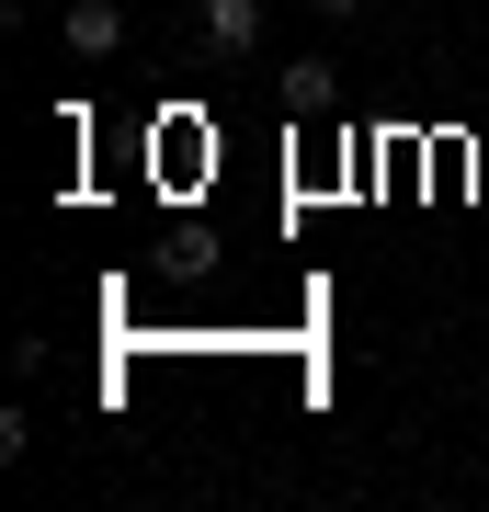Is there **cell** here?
I'll return each instance as SVG.
<instances>
[{"instance_id":"6da1fadb","label":"cell","mask_w":489,"mask_h":512,"mask_svg":"<svg viewBox=\"0 0 489 512\" xmlns=\"http://www.w3.org/2000/svg\"><path fill=\"white\" fill-rule=\"evenodd\" d=\"M194 35L217 57H251L262 46V0H194Z\"/></svg>"},{"instance_id":"7a4b0ae2","label":"cell","mask_w":489,"mask_h":512,"mask_svg":"<svg viewBox=\"0 0 489 512\" xmlns=\"http://www.w3.org/2000/svg\"><path fill=\"white\" fill-rule=\"evenodd\" d=\"M114 46H126V0H69V57H91V69H103Z\"/></svg>"},{"instance_id":"3957f363","label":"cell","mask_w":489,"mask_h":512,"mask_svg":"<svg viewBox=\"0 0 489 512\" xmlns=\"http://www.w3.org/2000/svg\"><path fill=\"white\" fill-rule=\"evenodd\" d=\"M330 103H342L330 57H296V69H285V114H330Z\"/></svg>"},{"instance_id":"277c9868","label":"cell","mask_w":489,"mask_h":512,"mask_svg":"<svg viewBox=\"0 0 489 512\" xmlns=\"http://www.w3.org/2000/svg\"><path fill=\"white\" fill-rule=\"evenodd\" d=\"M308 12H330V23H353V12H364V0H308Z\"/></svg>"},{"instance_id":"5b68a950","label":"cell","mask_w":489,"mask_h":512,"mask_svg":"<svg viewBox=\"0 0 489 512\" xmlns=\"http://www.w3.org/2000/svg\"><path fill=\"white\" fill-rule=\"evenodd\" d=\"M478 387H489V376H478Z\"/></svg>"}]
</instances>
